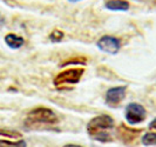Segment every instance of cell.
Instances as JSON below:
<instances>
[{
    "mask_svg": "<svg viewBox=\"0 0 156 147\" xmlns=\"http://www.w3.org/2000/svg\"><path fill=\"white\" fill-rule=\"evenodd\" d=\"M0 147H26V142L25 140L9 141V140L0 139Z\"/></svg>",
    "mask_w": 156,
    "mask_h": 147,
    "instance_id": "cell-11",
    "label": "cell"
},
{
    "mask_svg": "<svg viewBox=\"0 0 156 147\" xmlns=\"http://www.w3.org/2000/svg\"><path fill=\"white\" fill-rule=\"evenodd\" d=\"M2 24V17H1V14H0V25Z\"/></svg>",
    "mask_w": 156,
    "mask_h": 147,
    "instance_id": "cell-17",
    "label": "cell"
},
{
    "mask_svg": "<svg viewBox=\"0 0 156 147\" xmlns=\"http://www.w3.org/2000/svg\"><path fill=\"white\" fill-rule=\"evenodd\" d=\"M98 47L105 53L116 54L121 48V41L119 40V38L113 37V35H103L98 41Z\"/></svg>",
    "mask_w": 156,
    "mask_h": 147,
    "instance_id": "cell-5",
    "label": "cell"
},
{
    "mask_svg": "<svg viewBox=\"0 0 156 147\" xmlns=\"http://www.w3.org/2000/svg\"><path fill=\"white\" fill-rule=\"evenodd\" d=\"M114 127V119L108 114H101L90 119L87 124V132L90 138L100 142H109L112 141V135L109 130Z\"/></svg>",
    "mask_w": 156,
    "mask_h": 147,
    "instance_id": "cell-1",
    "label": "cell"
},
{
    "mask_svg": "<svg viewBox=\"0 0 156 147\" xmlns=\"http://www.w3.org/2000/svg\"><path fill=\"white\" fill-rule=\"evenodd\" d=\"M142 144L144 146H155L156 145V133L155 132H149L146 133L142 137Z\"/></svg>",
    "mask_w": 156,
    "mask_h": 147,
    "instance_id": "cell-10",
    "label": "cell"
},
{
    "mask_svg": "<svg viewBox=\"0 0 156 147\" xmlns=\"http://www.w3.org/2000/svg\"><path fill=\"white\" fill-rule=\"evenodd\" d=\"M59 121L58 116L52 109L47 107H37L32 109L27 114L25 120L26 127H38V126H47V125H55Z\"/></svg>",
    "mask_w": 156,
    "mask_h": 147,
    "instance_id": "cell-2",
    "label": "cell"
},
{
    "mask_svg": "<svg viewBox=\"0 0 156 147\" xmlns=\"http://www.w3.org/2000/svg\"><path fill=\"white\" fill-rule=\"evenodd\" d=\"M140 132H141L140 130L128 128V127H126V126H123V125H122V126L119 128L117 134H119L120 139L122 140L125 144H130V142H132V141L136 138V135H137Z\"/></svg>",
    "mask_w": 156,
    "mask_h": 147,
    "instance_id": "cell-7",
    "label": "cell"
},
{
    "mask_svg": "<svg viewBox=\"0 0 156 147\" xmlns=\"http://www.w3.org/2000/svg\"><path fill=\"white\" fill-rule=\"evenodd\" d=\"M85 71L82 68H70V70L60 72L54 79V85L56 87L63 85H72V84H78L80 79L83 75Z\"/></svg>",
    "mask_w": 156,
    "mask_h": 147,
    "instance_id": "cell-3",
    "label": "cell"
},
{
    "mask_svg": "<svg viewBox=\"0 0 156 147\" xmlns=\"http://www.w3.org/2000/svg\"><path fill=\"white\" fill-rule=\"evenodd\" d=\"M105 6L109 11H128L129 9V2L126 0H107L105 2Z\"/></svg>",
    "mask_w": 156,
    "mask_h": 147,
    "instance_id": "cell-8",
    "label": "cell"
},
{
    "mask_svg": "<svg viewBox=\"0 0 156 147\" xmlns=\"http://www.w3.org/2000/svg\"><path fill=\"white\" fill-rule=\"evenodd\" d=\"M63 147H82V146H79V145H74V144H68V145H65Z\"/></svg>",
    "mask_w": 156,
    "mask_h": 147,
    "instance_id": "cell-15",
    "label": "cell"
},
{
    "mask_svg": "<svg viewBox=\"0 0 156 147\" xmlns=\"http://www.w3.org/2000/svg\"><path fill=\"white\" fill-rule=\"evenodd\" d=\"M5 42L7 44V46L9 48L18 50V48H20L25 44V40H23V38L16 35L14 33H8L7 35L5 37Z\"/></svg>",
    "mask_w": 156,
    "mask_h": 147,
    "instance_id": "cell-9",
    "label": "cell"
},
{
    "mask_svg": "<svg viewBox=\"0 0 156 147\" xmlns=\"http://www.w3.org/2000/svg\"><path fill=\"white\" fill-rule=\"evenodd\" d=\"M0 135L1 137H6V138H21V134L16 131H12V130H0Z\"/></svg>",
    "mask_w": 156,
    "mask_h": 147,
    "instance_id": "cell-12",
    "label": "cell"
},
{
    "mask_svg": "<svg viewBox=\"0 0 156 147\" xmlns=\"http://www.w3.org/2000/svg\"><path fill=\"white\" fill-rule=\"evenodd\" d=\"M63 38V33L60 31H58V30H55L51 33V35H49V39H51V41H53V42H59V41H61Z\"/></svg>",
    "mask_w": 156,
    "mask_h": 147,
    "instance_id": "cell-13",
    "label": "cell"
},
{
    "mask_svg": "<svg viewBox=\"0 0 156 147\" xmlns=\"http://www.w3.org/2000/svg\"><path fill=\"white\" fill-rule=\"evenodd\" d=\"M126 119L128 124L130 125H137L144 121L147 116V111L146 108L137 102H132L126 107Z\"/></svg>",
    "mask_w": 156,
    "mask_h": 147,
    "instance_id": "cell-4",
    "label": "cell"
},
{
    "mask_svg": "<svg viewBox=\"0 0 156 147\" xmlns=\"http://www.w3.org/2000/svg\"><path fill=\"white\" fill-rule=\"evenodd\" d=\"M126 93H127L126 86L112 87L106 93V101L109 105H117L126 98Z\"/></svg>",
    "mask_w": 156,
    "mask_h": 147,
    "instance_id": "cell-6",
    "label": "cell"
},
{
    "mask_svg": "<svg viewBox=\"0 0 156 147\" xmlns=\"http://www.w3.org/2000/svg\"><path fill=\"white\" fill-rule=\"evenodd\" d=\"M68 1H72V2H78V1H80V0H68Z\"/></svg>",
    "mask_w": 156,
    "mask_h": 147,
    "instance_id": "cell-16",
    "label": "cell"
},
{
    "mask_svg": "<svg viewBox=\"0 0 156 147\" xmlns=\"http://www.w3.org/2000/svg\"><path fill=\"white\" fill-rule=\"evenodd\" d=\"M149 128H153V130H156V118L149 124Z\"/></svg>",
    "mask_w": 156,
    "mask_h": 147,
    "instance_id": "cell-14",
    "label": "cell"
}]
</instances>
